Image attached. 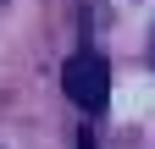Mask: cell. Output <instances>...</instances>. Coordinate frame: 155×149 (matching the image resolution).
I'll return each instance as SVG.
<instances>
[{"mask_svg":"<svg viewBox=\"0 0 155 149\" xmlns=\"http://www.w3.org/2000/svg\"><path fill=\"white\" fill-rule=\"evenodd\" d=\"M61 88H67V100L78 110H105L111 100V66H105V55H94V50H78L72 61L61 66Z\"/></svg>","mask_w":155,"mask_h":149,"instance_id":"cell-1","label":"cell"},{"mask_svg":"<svg viewBox=\"0 0 155 149\" xmlns=\"http://www.w3.org/2000/svg\"><path fill=\"white\" fill-rule=\"evenodd\" d=\"M78 149H94V138H89V133H83V138H78Z\"/></svg>","mask_w":155,"mask_h":149,"instance_id":"cell-2","label":"cell"},{"mask_svg":"<svg viewBox=\"0 0 155 149\" xmlns=\"http://www.w3.org/2000/svg\"><path fill=\"white\" fill-rule=\"evenodd\" d=\"M150 50H155V39H150Z\"/></svg>","mask_w":155,"mask_h":149,"instance_id":"cell-3","label":"cell"}]
</instances>
